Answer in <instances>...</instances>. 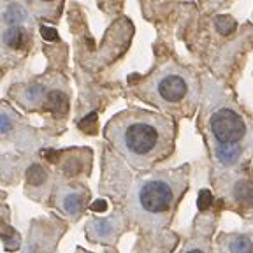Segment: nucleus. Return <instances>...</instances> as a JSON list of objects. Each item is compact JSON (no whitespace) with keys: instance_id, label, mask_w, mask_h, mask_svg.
Returning <instances> with one entry per match:
<instances>
[{"instance_id":"obj_5","label":"nucleus","mask_w":253,"mask_h":253,"mask_svg":"<svg viewBox=\"0 0 253 253\" xmlns=\"http://www.w3.org/2000/svg\"><path fill=\"white\" fill-rule=\"evenodd\" d=\"M234 197L241 208H252L253 206V185L248 181L237 183L234 188Z\"/></svg>"},{"instance_id":"obj_6","label":"nucleus","mask_w":253,"mask_h":253,"mask_svg":"<svg viewBox=\"0 0 253 253\" xmlns=\"http://www.w3.org/2000/svg\"><path fill=\"white\" fill-rule=\"evenodd\" d=\"M4 42L12 49H21L27 44V34L21 27H11L4 32Z\"/></svg>"},{"instance_id":"obj_18","label":"nucleus","mask_w":253,"mask_h":253,"mask_svg":"<svg viewBox=\"0 0 253 253\" xmlns=\"http://www.w3.org/2000/svg\"><path fill=\"white\" fill-rule=\"evenodd\" d=\"M99 230H100L102 234H106L107 230H109V227H107V223H100V225H99Z\"/></svg>"},{"instance_id":"obj_20","label":"nucleus","mask_w":253,"mask_h":253,"mask_svg":"<svg viewBox=\"0 0 253 253\" xmlns=\"http://www.w3.org/2000/svg\"><path fill=\"white\" fill-rule=\"evenodd\" d=\"M185 253H204V250H199V248H192V250H188V252H185Z\"/></svg>"},{"instance_id":"obj_15","label":"nucleus","mask_w":253,"mask_h":253,"mask_svg":"<svg viewBox=\"0 0 253 253\" xmlns=\"http://www.w3.org/2000/svg\"><path fill=\"white\" fill-rule=\"evenodd\" d=\"M41 34H42V37H44V39H47V41H55L56 37H58L53 28H44L42 27V28H41Z\"/></svg>"},{"instance_id":"obj_1","label":"nucleus","mask_w":253,"mask_h":253,"mask_svg":"<svg viewBox=\"0 0 253 253\" xmlns=\"http://www.w3.org/2000/svg\"><path fill=\"white\" fill-rule=\"evenodd\" d=\"M107 137L135 167H150L172 150V123L160 115L130 109L111 120Z\"/></svg>"},{"instance_id":"obj_14","label":"nucleus","mask_w":253,"mask_h":253,"mask_svg":"<svg viewBox=\"0 0 253 253\" xmlns=\"http://www.w3.org/2000/svg\"><path fill=\"white\" fill-rule=\"evenodd\" d=\"M41 155L46 158L47 162H51V164L58 162V151H55V150H42V153Z\"/></svg>"},{"instance_id":"obj_17","label":"nucleus","mask_w":253,"mask_h":253,"mask_svg":"<svg viewBox=\"0 0 253 253\" xmlns=\"http://www.w3.org/2000/svg\"><path fill=\"white\" fill-rule=\"evenodd\" d=\"M7 128H9V120H7V116H5V115H2V130H7Z\"/></svg>"},{"instance_id":"obj_8","label":"nucleus","mask_w":253,"mask_h":253,"mask_svg":"<svg viewBox=\"0 0 253 253\" xmlns=\"http://www.w3.org/2000/svg\"><path fill=\"white\" fill-rule=\"evenodd\" d=\"M47 178V172L46 169H44L42 166H37V164H34V166L28 167L27 170V179L30 185H41V183H44Z\"/></svg>"},{"instance_id":"obj_19","label":"nucleus","mask_w":253,"mask_h":253,"mask_svg":"<svg viewBox=\"0 0 253 253\" xmlns=\"http://www.w3.org/2000/svg\"><path fill=\"white\" fill-rule=\"evenodd\" d=\"M37 2H41V4H55L58 0H37Z\"/></svg>"},{"instance_id":"obj_13","label":"nucleus","mask_w":253,"mask_h":253,"mask_svg":"<svg viewBox=\"0 0 253 253\" xmlns=\"http://www.w3.org/2000/svg\"><path fill=\"white\" fill-rule=\"evenodd\" d=\"M65 210L69 211V213H76V211L81 208V197L79 195H76V194H72V195H69L67 199H65Z\"/></svg>"},{"instance_id":"obj_11","label":"nucleus","mask_w":253,"mask_h":253,"mask_svg":"<svg viewBox=\"0 0 253 253\" xmlns=\"http://www.w3.org/2000/svg\"><path fill=\"white\" fill-rule=\"evenodd\" d=\"M79 128L86 134H95L97 132V113H91L86 118H83L79 122Z\"/></svg>"},{"instance_id":"obj_9","label":"nucleus","mask_w":253,"mask_h":253,"mask_svg":"<svg viewBox=\"0 0 253 253\" xmlns=\"http://www.w3.org/2000/svg\"><path fill=\"white\" fill-rule=\"evenodd\" d=\"M237 155H239V150H237L234 144H221V146L218 148V158H220L223 164H232L237 158Z\"/></svg>"},{"instance_id":"obj_10","label":"nucleus","mask_w":253,"mask_h":253,"mask_svg":"<svg viewBox=\"0 0 253 253\" xmlns=\"http://www.w3.org/2000/svg\"><path fill=\"white\" fill-rule=\"evenodd\" d=\"M252 252H253V243L245 236L234 239L232 245H230V253H252Z\"/></svg>"},{"instance_id":"obj_2","label":"nucleus","mask_w":253,"mask_h":253,"mask_svg":"<svg viewBox=\"0 0 253 253\" xmlns=\"http://www.w3.org/2000/svg\"><path fill=\"white\" fill-rule=\"evenodd\" d=\"M139 206L148 214H164L176 202V190L164 179H150L139 188Z\"/></svg>"},{"instance_id":"obj_3","label":"nucleus","mask_w":253,"mask_h":253,"mask_svg":"<svg viewBox=\"0 0 253 253\" xmlns=\"http://www.w3.org/2000/svg\"><path fill=\"white\" fill-rule=\"evenodd\" d=\"M213 135L221 144H234L245 135V122L236 111L220 109L210 120Z\"/></svg>"},{"instance_id":"obj_12","label":"nucleus","mask_w":253,"mask_h":253,"mask_svg":"<svg viewBox=\"0 0 253 253\" xmlns=\"http://www.w3.org/2000/svg\"><path fill=\"white\" fill-rule=\"evenodd\" d=\"M211 204H213V194L210 190H201L197 197V208L201 211H206Z\"/></svg>"},{"instance_id":"obj_4","label":"nucleus","mask_w":253,"mask_h":253,"mask_svg":"<svg viewBox=\"0 0 253 253\" xmlns=\"http://www.w3.org/2000/svg\"><path fill=\"white\" fill-rule=\"evenodd\" d=\"M188 81L183 74L179 72H164L160 78L157 79V97L162 102L167 104H178L188 95Z\"/></svg>"},{"instance_id":"obj_7","label":"nucleus","mask_w":253,"mask_h":253,"mask_svg":"<svg viewBox=\"0 0 253 253\" xmlns=\"http://www.w3.org/2000/svg\"><path fill=\"white\" fill-rule=\"evenodd\" d=\"M46 106H47V109L53 111L55 115H63V113L67 111V99H65V95L60 93V91H51V93L47 95Z\"/></svg>"},{"instance_id":"obj_16","label":"nucleus","mask_w":253,"mask_h":253,"mask_svg":"<svg viewBox=\"0 0 253 253\" xmlns=\"http://www.w3.org/2000/svg\"><path fill=\"white\" fill-rule=\"evenodd\" d=\"M106 208H107V202L104 201V199H100V201H95L93 204H91V210L97 211V213H99V211H106Z\"/></svg>"}]
</instances>
